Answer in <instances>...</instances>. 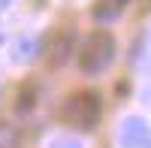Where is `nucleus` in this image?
<instances>
[{
	"mask_svg": "<svg viewBox=\"0 0 151 148\" xmlns=\"http://www.w3.org/2000/svg\"><path fill=\"white\" fill-rule=\"evenodd\" d=\"M142 97H145V100H148V103H151V85H148V88H145V91H142Z\"/></svg>",
	"mask_w": 151,
	"mask_h": 148,
	"instance_id": "nucleus-10",
	"label": "nucleus"
},
{
	"mask_svg": "<svg viewBox=\"0 0 151 148\" xmlns=\"http://www.w3.org/2000/svg\"><path fill=\"white\" fill-rule=\"evenodd\" d=\"M115 36L109 30H94L88 40L82 42V52H79V70L88 73V76H97V73H103L112 60H115Z\"/></svg>",
	"mask_w": 151,
	"mask_h": 148,
	"instance_id": "nucleus-1",
	"label": "nucleus"
},
{
	"mask_svg": "<svg viewBox=\"0 0 151 148\" xmlns=\"http://www.w3.org/2000/svg\"><path fill=\"white\" fill-rule=\"evenodd\" d=\"M36 52H40V42H36L33 36H27V40H18L15 48H12V60H18V64H27V60L36 57Z\"/></svg>",
	"mask_w": 151,
	"mask_h": 148,
	"instance_id": "nucleus-5",
	"label": "nucleus"
},
{
	"mask_svg": "<svg viewBox=\"0 0 151 148\" xmlns=\"http://www.w3.org/2000/svg\"><path fill=\"white\" fill-rule=\"evenodd\" d=\"M21 145V133L15 124L9 121H0V148H18Z\"/></svg>",
	"mask_w": 151,
	"mask_h": 148,
	"instance_id": "nucleus-6",
	"label": "nucleus"
},
{
	"mask_svg": "<svg viewBox=\"0 0 151 148\" xmlns=\"http://www.w3.org/2000/svg\"><path fill=\"white\" fill-rule=\"evenodd\" d=\"M6 3H9V0H0V6H6Z\"/></svg>",
	"mask_w": 151,
	"mask_h": 148,
	"instance_id": "nucleus-11",
	"label": "nucleus"
},
{
	"mask_svg": "<svg viewBox=\"0 0 151 148\" xmlns=\"http://www.w3.org/2000/svg\"><path fill=\"white\" fill-rule=\"evenodd\" d=\"M118 139L124 148H151V124L139 115H130V118H124Z\"/></svg>",
	"mask_w": 151,
	"mask_h": 148,
	"instance_id": "nucleus-3",
	"label": "nucleus"
},
{
	"mask_svg": "<svg viewBox=\"0 0 151 148\" xmlns=\"http://www.w3.org/2000/svg\"><path fill=\"white\" fill-rule=\"evenodd\" d=\"M70 48H73V36L70 33H60L58 36V42H55V64H64V60H67V55H70Z\"/></svg>",
	"mask_w": 151,
	"mask_h": 148,
	"instance_id": "nucleus-7",
	"label": "nucleus"
},
{
	"mask_svg": "<svg viewBox=\"0 0 151 148\" xmlns=\"http://www.w3.org/2000/svg\"><path fill=\"white\" fill-rule=\"evenodd\" d=\"M48 148H82V142L73 139V136H55L48 142Z\"/></svg>",
	"mask_w": 151,
	"mask_h": 148,
	"instance_id": "nucleus-8",
	"label": "nucleus"
},
{
	"mask_svg": "<svg viewBox=\"0 0 151 148\" xmlns=\"http://www.w3.org/2000/svg\"><path fill=\"white\" fill-rule=\"evenodd\" d=\"M145 48H148V64H151V33H148V40H145Z\"/></svg>",
	"mask_w": 151,
	"mask_h": 148,
	"instance_id": "nucleus-9",
	"label": "nucleus"
},
{
	"mask_svg": "<svg viewBox=\"0 0 151 148\" xmlns=\"http://www.w3.org/2000/svg\"><path fill=\"white\" fill-rule=\"evenodd\" d=\"M130 0H97V6H94V18L97 21H112V18H118L124 9H127Z\"/></svg>",
	"mask_w": 151,
	"mask_h": 148,
	"instance_id": "nucleus-4",
	"label": "nucleus"
},
{
	"mask_svg": "<svg viewBox=\"0 0 151 148\" xmlns=\"http://www.w3.org/2000/svg\"><path fill=\"white\" fill-rule=\"evenodd\" d=\"M100 115H103V103L97 91H79L64 103V121L76 130H94Z\"/></svg>",
	"mask_w": 151,
	"mask_h": 148,
	"instance_id": "nucleus-2",
	"label": "nucleus"
}]
</instances>
